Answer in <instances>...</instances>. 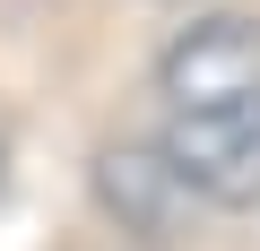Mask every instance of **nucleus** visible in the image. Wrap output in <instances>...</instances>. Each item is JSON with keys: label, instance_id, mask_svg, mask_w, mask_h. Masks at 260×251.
<instances>
[{"label": "nucleus", "instance_id": "1", "mask_svg": "<svg viewBox=\"0 0 260 251\" xmlns=\"http://www.w3.org/2000/svg\"><path fill=\"white\" fill-rule=\"evenodd\" d=\"M165 173L217 208L260 199V26L208 18L165 52Z\"/></svg>", "mask_w": 260, "mask_h": 251}]
</instances>
